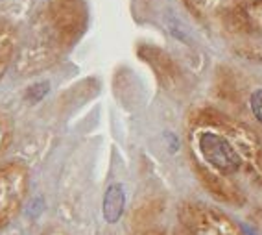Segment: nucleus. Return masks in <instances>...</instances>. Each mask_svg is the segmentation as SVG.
I'll list each match as a JSON object with an SVG mask.
<instances>
[{"instance_id": "nucleus-1", "label": "nucleus", "mask_w": 262, "mask_h": 235, "mask_svg": "<svg viewBox=\"0 0 262 235\" xmlns=\"http://www.w3.org/2000/svg\"><path fill=\"white\" fill-rule=\"evenodd\" d=\"M200 150H202L207 163H211L214 169H218L224 174L238 170L240 163H242L240 155L231 146V143L222 135H216V133L205 132L200 135Z\"/></svg>"}, {"instance_id": "nucleus-2", "label": "nucleus", "mask_w": 262, "mask_h": 235, "mask_svg": "<svg viewBox=\"0 0 262 235\" xmlns=\"http://www.w3.org/2000/svg\"><path fill=\"white\" fill-rule=\"evenodd\" d=\"M124 206H126V193L120 184H113L107 187L105 194H103V204H102V213L105 222L115 224L124 213Z\"/></svg>"}, {"instance_id": "nucleus-3", "label": "nucleus", "mask_w": 262, "mask_h": 235, "mask_svg": "<svg viewBox=\"0 0 262 235\" xmlns=\"http://www.w3.org/2000/svg\"><path fill=\"white\" fill-rule=\"evenodd\" d=\"M48 91H50V84H48V82H39V84H33L32 87H28L26 100H30L32 104H35V102H39L41 99H45Z\"/></svg>"}, {"instance_id": "nucleus-4", "label": "nucleus", "mask_w": 262, "mask_h": 235, "mask_svg": "<svg viewBox=\"0 0 262 235\" xmlns=\"http://www.w3.org/2000/svg\"><path fill=\"white\" fill-rule=\"evenodd\" d=\"M249 104H251V111L255 115V119H257L258 123H262V89H257L251 94Z\"/></svg>"}, {"instance_id": "nucleus-5", "label": "nucleus", "mask_w": 262, "mask_h": 235, "mask_svg": "<svg viewBox=\"0 0 262 235\" xmlns=\"http://www.w3.org/2000/svg\"><path fill=\"white\" fill-rule=\"evenodd\" d=\"M242 230H244V235H258L257 231L253 230L251 226H248V224H242Z\"/></svg>"}]
</instances>
